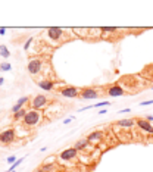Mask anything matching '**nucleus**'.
<instances>
[{
	"label": "nucleus",
	"mask_w": 153,
	"mask_h": 172,
	"mask_svg": "<svg viewBox=\"0 0 153 172\" xmlns=\"http://www.w3.org/2000/svg\"><path fill=\"white\" fill-rule=\"evenodd\" d=\"M63 35H65V31L59 28V27H50L49 30H47V37L50 38L52 41H55V43H58L63 38Z\"/></svg>",
	"instance_id": "20e7f679"
},
{
	"label": "nucleus",
	"mask_w": 153,
	"mask_h": 172,
	"mask_svg": "<svg viewBox=\"0 0 153 172\" xmlns=\"http://www.w3.org/2000/svg\"><path fill=\"white\" fill-rule=\"evenodd\" d=\"M100 31L102 33H116V28H113V27H103Z\"/></svg>",
	"instance_id": "4be33fe9"
},
{
	"label": "nucleus",
	"mask_w": 153,
	"mask_h": 172,
	"mask_svg": "<svg viewBox=\"0 0 153 172\" xmlns=\"http://www.w3.org/2000/svg\"><path fill=\"white\" fill-rule=\"evenodd\" d=\"M24 159H25V157H19V159H18L16 162H15V163L12 165V166H10V169H9V171H15V169H16L18 166H19L21 163H22V160H24Z\"/></svg>",
	"instance_id": "aec40b11"
},
{
	"label": "nucleus",
	"mask_w": 153,
	"mask_h": 172,
	"mask_svg": "<svg viewBox=\"0 0 153 172\" xmlns=\"http://www.w3.org/2000/svg\"><path fill=\"white\" fill-rule=\"evenodd\" d=\"M43 119V113L40 110H35V109H31V110H28L25 115V118H24V125L25 127H35V125H38L40 121Z\"/></svg>",
	"instance_id": "f257e3e1"
},
{
	"label": "nucleus",
	"mask_w": 153,
	"mask_h": 172,
	"mask_svg": "<svg viewBox=\"0 0 153 172\" xmlns=\"http://www.w3.org/2000/svg\"><path fill=\"white\" fill-rule=\"evenodd\" d=\"M134 124H136L134 119H119L118 122H116V125L121 127V128H133Z\"/></svg>",
	"instance_id": "2eb2a0df"
},
{
	"label": "nucleus",
	"mask_w": 153,
	"mask_h": 172,
	"mask_svg": "<svg viewBox=\"0 0 153 172\" xmlns=\"http://www.w3.org/2000/svg\"><path fill=\"white\" fill-rule=\"evenodd\" d=\"M53 169H55V165H44L40 171L41 172H52Z\"/></svg>",
	"instance_id": "412c9836"
},
{
	"label": "nucleus",
	"mask_w": 153,
	"mask_h": 172,
	"mask_svg": "<svg viewBox=\"0 0 153 172\" xmlns=\"http://www.w3.org/2000/svg\"><path fill=\"white\" fill-rule=\"evenodd\" d=\"M152 90H153V87H152Z\"/></svg>",
	"instance_id": "473e14b6"
},
{
	"label": "nucleus",
	"mask_w": 153,
	"mask_h": 172,
	"mask_svg": "<svg viewBox=\"0 0 153 172\" xmlns=\"http://www.w3.org/2000/svg\"><path fill=\"white\" fill-rule=\"evenodd\" d=\"M149 105H153V100H144L140 103V106H149Z\"/></svg>",
	"instance_id": "393cba45"
},
{
	"label": "nucleus",
	"mask_w": 153,
	"mask_h": 172,
	"mask_svg": "<svg viewBox=\"0 0 153 172\" xmlns=\"http://www.w3.org/2000/svg\"><path fill=\"white\" fill-rule=\"evenodd\" d=\"M47 103H49L47 97L44 94H38V96H35L31 100V107L35 109V110H41V109H44V107L47 106Z\"/></svg>",
	"instance_id": "39448f33"
},
{
	"label": "nucleus",
	"mask_w": 153,
	"mask_h": 172,
	"mask_svg": "<svg viewBox=\"0 0 153 172\" xmlns=\"http://www.w3.org/2000/svg\"><path fill=\"white\" fill-rule=\"evenodd\" d=\"M28 72L31 75H37L41 72L43 69V60L40 57H33L31 60H28V66H27Z\"/></svg>",
	"instance_id": "f03ea898"
},
{
	"label": "nucleus",
	"mask_w": 153,
	"mask_h": 172,
	"mask_svg": "<svg viewBox=\"0 0 153 172\" xmlns=\"http://www.w3.org/2000/svg\"><path fill=\"white\" fill-rule=\"evenodd\" d=\"M59 93H60V96H63V97L74 99V97H78V96H80L81 90L76 88V87H72V85H68V87H63Z\"/></svg>",
	"instance_id": "423d86ee"
},
{
	"label": "nucleus",
	"mask_w": 153,
	"mask_h": 172,
	"mask_svg": "<svg viewBox=\"0 0 153 172\" xmlns=\"http://www.w3.org/2000/svg\"><path fill=\"white\" fill-rule=\"evenodd\" d=\"M6 172H15V171H6Z\"/></svg>",
	"instance_id": "2f4dec72"
},
{
	"label": "nucleus",
	"mask_w": 153,
	"mask_h": 172,
	"mask_svg": "<svg viewBox=\"0 0 153 172\" xmlns=\"http://www.w3.org/2000/svg\"><path fill=\"white\" fill-rule=\"evenodd\" d=\"M136 124H137V127H138L140 131L146 132V134H153V125L149 122V121H146L144 118H143V119H137Z\"/></svg>",
	"instance_id": "0eeeda50"
},
{
	"label": "nucleus",
	"mask_w": 153,
	"mask_h": 172,
	"mask_svg": "<svg viewBox=\"0 0 153 172\" xmlns=\"http://www.w3.org/2000/svg\"><path fill=\"white\" fill-rule=\"evenodd\" d=\"M144 119H146V121H149L150 124H153V116H152V115H147V116H146Z\"/></svg>",
	"instance_id": "bb28decb"
},
{
	"label": "nucleus",
	"mask_w": 153,
	"mask_h": 172,
	"mask_svg": "<svg viewBox=\"0 0 153 172\" xmlns=\"http://www.w3.org/2000/svg\"><path fill=\"white\" fill-rule=\"evenodd\" d=\"M31 43H33V37H30V38L25 41V44H24V50H28V49H30Z\"/></svg>",
	"instance_id": "5701e85b"
},
{
	"label": "nucleus",
	"mask_w": 153,
	"mask_h": 172,
	"mask_svg": "<svg viewBox=\"0 0 153 172\" xmlns=\"http://www.w3.org/2000/svg\"><path fill=\"white\" fill-rule=\"evenodd\" d=\"M75 118H76V116H69V118H66V119H63V124L66 125V124H69V122H71V121H74Z\"/></svg>",
	"instance_id": "a878e982"
},
{
	"label": "nucleus",
	"mask_w": 153,
	"mask_h": 172,
	"mask_svg": "<svg viewBox=\"0 0 153 172\" xmlns=\"http://www.w3.org/2000/svg\"><path fill=\"white\" fill-rule=\"evenodd\" d=\"M108 94L111 97H119V96H124L125 94V90L121 85H112V87L108 88Z\"/></svg>",
	"instance_id": "9d476101"
},
{
	"label": "nucleus",
	"mask_w": 153,
	"mask_h": 172,
	"mask_svg": "<svg viewBox=\"0 0 153 172\" xmlns=\"http://www.w3.org/2000/svg\"><path fill=\"white\" fill-rule=\"evenodd\" d=\"M3 84H5V78H2V77H0V85H3Z\"/></svg>",
	"instance_id": "c756f323"
},
{
	"label": "nucleus",
	"mask_w": 153,
	"mask_h": 172,
	"mask_svg": "<svg viewBox=\"0 0 153 172\" xmlns=\"http://www.w3.org/2000/svg\"><path fill=\"white\" fill-rule=\"evenodd\" d=\"M88 141L90 143H100L103 140V132L102 131H93L91 134H88Z\"/></svg>",
	"instance_id": "ddd939ff"
},
{
	"label": "nucleus",
	"mask_w": 153,
	"mask_h": 172,
	"mask_svg": "<svg viewBox=\"0 0 153 172\" xmlns=\"http://www.w3.org/2000/svg\"><path fill=\"white\" fill-rule=\"evenodd\" d=\"M15 138H16V134H15V130H12V128H8V130L0 132V143L2 144L9 146L15 141Z\"/></svg>",
	"instance_id": "7ed1b4c3"
},
{
	"label": "nucleus",
	"mask_w": 153,
	"mask_h": 172,
	"mask_svg": "<svg viewBox=\"0 0 153 172\" xmlns=\"http://www.w3.org/2000/svg\"><path fill=\"white\" fill-rule=\"evenodd\" d=\"M16 160H18V159H16V157H15V156H9L8 159H6V162H8V163H12V165L15 163Z\"/></svg>",
	"instance_id": "b1692460"
},
{
	"label": "nucleus",
	"mask_w": 153,
	"mask_h": 172,
	"mask_svg": "<svg viewBox=\"0 0 153 172\" xmlns=\"http://www.w3.org/2000/svg\"><path fill=\"white\" fill-rule=\"evenodd\" d=\"M111 105V102H108V100H105V102H99V103H96V105H93V107H106V106H109Z\"/></svg>",
	"instance_id": "6ab92c4d"
},
{
	"label": "nucleus",
	"mask_w": 153,
	"mask_h": 172,
	"mask_svg": "<svg viewBox=\"0 0 153 172\" xmlns=\"http://www.w3.org/2000/svg\"><path fill=\"white\" fill-rule=\"evenodd\" d=\"M5 33H6V30L5 28H0V35H5Z\"/></svg>",
	"instance_id": "c85d7f7f"
},
{
	"label": "nucleus",
	"mask_w": 153,
	"mask_h": 172,
	"mask_svg": "<svg viewBox=\"0 0 153 172\" xmlns=\"http://www.w3.org/2000/svg\"><path fill=\"white\" fill-rule=\"evenodd\" d=\"M80 97L81 99H97L99 97V91L96 90V88H91V87H88V88H81V93H80Z\"/></svg>",
	"instance_id": "6e6552de"
},
{
	"label": "nucleus",
	"mask_w": 153,
	"mask_h": 172,
	"mask_svg": "<svg viewBox=\"0 0 153 172\" xmlns=\"http://www.w3.org/2000/svg\"><path fill=\"white\" fill-rule=\"evenodd\" d=\"M37 85L44 91H52L55 88V82L50 81V80H38V81H37Z\"/></svg>",
	"instance_id": "9b49d317"
},
{
	"label": "nucleus",
	"mask_w": 153,
	"mask_h": 172,
	"mask_svg": "<svg viewBox=\"0 0 153 172\" xmlns=\"http://www.w3.org/2000/svg\"><path fill=\"white\" fill-rule=\"evenodd\" d=\"M9 56H10V52H9V49L6 47V44H0V57L8 59Z\"/></svg>",
	"instance_id": "dca6fc26"
},
{
	"label": "nucleus",
	"mask_w": 153,
	"mask_h": 172,
	"mask_svg": "<svg viewBox=\"0 0 153 172\" xmlns=\"http://www.w3.org/2000/svg\"><path fill=\"white\" fill-rule=\"evenodd\" d=\"M28 102H30V99L27 97V96H24V97H21V99H19V100L16 102V105H13V106H12V112H13V113H16V112H19L21 109H24V106H25V105L28 103Z\"/></svg>",
	"instance_id": "f8f14e48"
},
{
	"label": "nucleus",
	"mask_w": 153,
	"mask_h": 172,
	"mask_svg": "<svg viewBox=\"0 0 153 172\" xmlns=\"http://www.w3.org/2000/svg\"><path fill=\"white\" fill-rule=\"evenodd\" d=\"M76 156H78V152H76L74 147H71V149H65V150H62L59 157L62 159V160H72V159H75Z\"/></svg>",
	"instance_id": "1a4fd4ad"
},
{
	"label": "nucleus",
	"mask_w": 153,
	"mask_h": 172,
	"mask_svg": "<svg viewBox=\"0 0 153 172\" xmlns=\"http://www.w3.org/2000/svg\"><path fill=\"white\" fill-rule=\"evenodd\" d=\"M12 69V65L9 63V62H2L0 63V71H3V72H8Z\"/></svg>",
	"instance_id": "a211bd4d"
},
{
	"label": "nucleus",
	"mask_w": 153,
	"mask_h": 172,
	"mask_svg": "<svg viewBox=\"0 0 153 172\" xmlns=\"http://www.w3.org/2000/svg\"><path fill=\"white\" fill-rule=\"evenodd\" d=\"M130 112V109H124V110H119V113H128Z\"/></svg>",
	"instance_id": "cd10ccee"
},
{
	"label": "nucleus",
	"mask_w": 153,
	"mask_h": 172,
	"mask_svg": "<svg viewBox=\"0 0 153 172\" xmlns=\"http://www.w3.org/2000/svg\"><path fill=\"white\" fill-rule=\"evenodd\" d=\"M88 146H90V141H88V138H81V140H78L75 144H74V149H75L76 152H81V150L87 149Z\"/></svg>",
	"instance_id": "4468645a"
},
{
	"label": "nucleus",
	"mask_w": 153,
	"mask_h": 172,
	"mask_svg": "<svg viewBox=\"0 0 153 172\" xmlns=\"http://www.w3.org/2000/svg\"><path fill=\"white\" fill-rule=\"evenodd\" d=\"M99 113H100V115H105V113H106V109H102V110H100Z\"/></svg>",
	"instance_id": "7c9ffc66"
},
{
	"label": "nucleus",
	"mask_w": 153,
	"mask_h": 172,
	"mask_svg": "<svg viewBox=\"0 0 153 172\" xmlns=\"http://www.w3.org/2000/svg\"><path fill=\"white\" fill-rule=\"evenodd\" d=\"M27 112H28L27 109H21L19 112H16V113H13V119H15V121H19V119H24V118H25V115H27Z\"/></svg>",
	"instance_id": "f3484780"
}]
</instances>
